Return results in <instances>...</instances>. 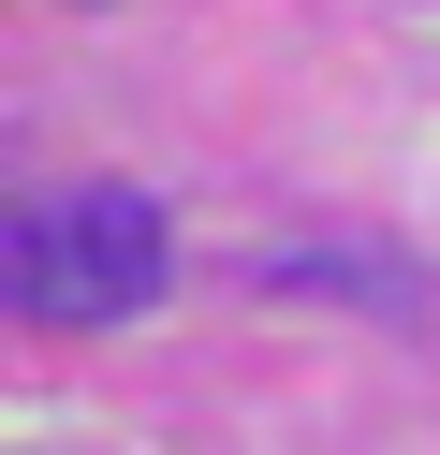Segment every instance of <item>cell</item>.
I'll use <instances>...</instances> for the list:
<instances>
[{"instance_id":"obj_1","label":"cell","mask_w":440,"mask_h":455,"mask_svg":"<svg viewBox=\"0 0 440 455\" xmlns=\"http://www.w3.org/2000/svg\"><path fill=\"white\" fill-rule=\"evenodd\" d=\"M162 279H176V235H162V206L147 191H59V206H29L15 235H0V294L29 308V323H132V308H162Z\"/></svg>"}]
</instances>
